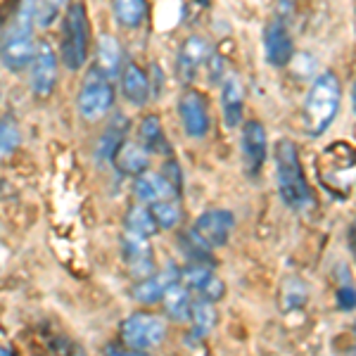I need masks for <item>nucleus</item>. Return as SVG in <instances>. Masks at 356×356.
<instances>
[{"label": "nucleus", "mask_w": 356, "mask_h": 356, "mask_svg": "<svg viewBox=\"0 0 356 356\" xmlns=\"http://www.w3.org/2000/svg\"><path fill=\"white\" fill-rule=\"evenodd\" d=\"M33 26H36L33 0H22L13 24L5 29L3 38H0V62L8 72L22 74L31 67L38 48L36 38H33Z\"/></svg>", "instance_id": "1"}, {"label": "nucleus", "mask_w": 356, "mask_h": 356, "mask_svg": "<svg viewBox=\"0 0 356 356\" xmlns=\"http://www.w3.org/2000/svg\"><path fill=\"white\" fill-rule=\"evenodd\" d=\"M340 97L342 88L335 74L323 72L321 76H316L312 83L307 100H304V112H302V124L307 136H323L330 129V124L335 122L337 112H340Z\"/></svg>", "instance_id": "2"}, {"label": "nucleus", "mask_w": 356, "mask_h": 356, "mask_svg": "<svg viewBox=\"0 0 356 356\" xmlns=\"http://www.w3.org/2000/svg\"><path fill=\"white\" fill-rule=\"evenodd\" d=\"M275 186H278V195L285 202V207L295 211H304L312 204V191L304 178L300 152H297L292 140H280L275 145Z\"/></svg>", "instance_id": "3"}, {"label": "nucleus", "mask_w": 356, "mask_h": 356, "mask_svg": "<svg viewBox=\"0 0 356 356\" xmlns=\"http://www.w3.org/2000/svg\"><path fill=\"white\" fill-rule=\"evenodd\" d=\"M90 22L83 3H72L62 19L60 31V60L69 72H79L88 62Z\"/></svg>", "instance_id": "4"}, {"label": "nucleus", "mask_w": 356, "mask_h": 356, "mask_svg": "<svg viewBox=\"0 0 356 356\" xmlns=\"http://www.w3.org/2000/svg\"><path fill=\"white\" fill-rule=\"evenodd\" d=\"M354 171L356 152L347 143H332L328 150H323V154L316 159V174H318L323 188L332 195H340V197L352 191Z\"/></svg>", "instance_id": "5"}, {"label": "nucleus", "mask_w": 356, "mask_h": 356, "mask_svg": "<svg viewBox=\"0 0 356 356\" xmlns=\"http://www.w3.org/2000/svg\"><path fill=\"white\" fill-rule=\"evenodd\" d=\"M164 337H166L164 321L152 314H143V312L131 314L119 325V340L136 354L150 352V349L159 347L164 342Z\"/></svg>", "instance_id": "6"}, {"label": "nucleus", "mask_w": 356, "mask_h": 356, "mask_svg": "<svg viewBox=\"0 0 356 356\" xmlns=\"http://www.w3.org/2000/svg\"><path fill=\"white\" fill-rule=\"evenodd\" d=\"M114 83L105 76L88 72V76L83 79L81 88L76 95V110L81 114L83 122L95 124L102 117H107L114 105Z\"/></svg>", "instance_id": "7"}, {"label": "nucleus", "mask_w": 356, "mask_h": 356, "mask_svg": "<svg viewBox=\"0 0 356 356\" xmlns=\"http://www.w3.org/2000/svg\"><path fill=\"white\" fill-rule=\"evenodd\" d=\"M29 86L31 93L36 97H48L53 95L57 86V74H60V55L53 50V45L48 41H41L33 55V62L29 67Z\"/></svg>", "instance_id": "8"}, {"label": "nucleus", "mask_w": 356, "mask_h": 356, "mask_svg": "<svg viewBox=\"0 0 356 356\" xmlns=\"http://www.w3.org/2000/svg\"><path fill=\"white\" fill-rule=\"evenodd\" d=\"M240 152H243V164L250 176H257L264 169L268 152V138L266 129L259 122H247L243 126V138H240Z\"/></svg>", "instance_id": "9"}, {"label": "nucleus", "mask_w": 356, "mask_h": 356, "mask_svg": "<svg viewBox=\"0 0 356 356\" xmlns=\"http://www.w3.org/2000/svg\"><path fill=\"white\" fill-rule=\"evenodd\" d=\"M122 257L134 278H145V275L154 273V252L150 238L145 235L126 231L122 235Z\"/></svg>", "instance_id": "10"}, {"label": "nucleus", "mask_w": 356, "mask_h": 356, "mask_svg": "<svg viewBox=\"0 0 356 356\" xmlns=\"http://www.w3.org/2000/svg\"><path fill=\"white\" fill-rule=\"evenodd\" d=\"M233 228H235L233 211H228V209H209V211H204V214L197 216L193 231L197 233L202 240H207V243H209L216 250V247H223V245L228 243Z\"/></svg>", "instance_id": "11"}, {"label": "nucleus", "mask_w": 356, "mask_h": 356, "mask_svg": "<svg viewBox=\"0 0 356 356\" xmlns=\"http://www.w3.org/2000/svg\"><path fill=\"white\" fill-rule=\"evenodd\" d=\"M211 45L200 36H191L186 43L181 45L176 57V74L183 83H191L200 74V69L207 67V62L211 60Z\"/></svg>", "instance_id": "12"}, {"label": "nucleus", "mask_w": 356, "mask_h": 356, "mask_svg": "<svg viewBox=\"0 0 356 356\" xmlns=\"http://www.w3.org/2000/svg\"><path fill=\"white\" fill-rule=\"evenodd\" d=\"M178 117H181L183 131L191 138H204L209 131V112L207 100L197 90H186L178 100Z\"/></svg>", "instance_id": "13"}, {"label": "nucleus", "mask_w": 356, "mask_h": 356, "mask_svg": "<svg viewBox=\"0 0 356 356\" xmlns=\"http://www.w3.org/2000/svg\"><path fill=\"white\" fill-rule=\"evenodd\" d=\"M181 283L191 292H197L200 297L209 302H219L223 297V283L214 275L209 264H188L181 271Z\"/></svg>", "instance_id": "14"}, {"label": "nucleus", "mask_w": 356, "mask_h": 356, "mask_svg": "<svg viewBox=\"0 0 356 356\" xmlns=\"http://www.w3.org/2000/svg\"><path fill=\"white\" fill-rule=\"evenodd\" d=\"M181 280V273L176 271L174 266L164 268V271H157V273H150L145 278H138L131 288V297L138 302V304H157L162 302L164 292L171 288L174 283Z\"/></svg>", "instance_id": "15"}, {"label": "nucleus", "mask_w": 356, "mask_h": 356, "mask_svg": "<svg viewBox=\"0 0 356 356\" xmlns=\"http://www.w3.org/2000/svg\"><path fill=\"white\" fill-rule=\"evenodd\" d=\"M264 53L273 67L290 65V60L295 57V43H292V36L283 22L275 19L264 29Z\"/></svg>", "instance_id": "16"}, {"label": "nucleus", "mask_w": 356, "mask_h": 356, "mask_svg": "<svg viewBox=\"0 0 356 356\" xmlns=\"http://www.w3.org/2000/svg\"><path fill=\"white\" fill-rule=\"evenodd\" d=\"M124 69V55H122V45L110 33H102L95 43V55H93V67L90 72L97 76H105L114 81V79L122 74Z\"/></svg>", "instance_id": "17"}, {"label": "nucleus", "mask_w": 356, "mask_h": 356, "mask_svg": "<svg viewBox=\"0 0 356 356\" xmlns=\"http://www.w3.org/2000/svg\"><path fill=\"white\" fill-rule=\"evenodd\" d=\"M119 86H122L124 100L131 102L134 107H145L147 100L152 97L150 79L136 62H126L124 65L122 74H119Z\"/></svg>", "instance_id": "18"}, {"label": "nucleus", "mask_w": 356, "mask_h": 356, "mask_svg": "<svg viewBox=\"0 0 356 356\" xmlns=\"http://www.w3.org/2000/svg\"><path fill=\"white\" fill-rule=\"evenodd\" d=\"M134 193L138 197V202L143 204H152L159 200H181V195L176 193V188L169 183L162 171L154 174V171H143L140 176H136L134 183Z\"/></svg>", "instance_id": "19"}, {"label": "nucleus", "mask_w": 356, "mask_h": 356, "mask_svg": "<svg viewBox=\"0 0 356 356\" xmlns=\"http://www.w3.org/2000/svg\"><path fill=\"white\" fill-rule=\"evenodd\" d=\"M126 134H129V119L124 114H117L112 119L110 126L102 131V136L97 138V145H95V162L100 166H114V157H117L119 147L124 145Z\"/></svg>", "instance_id": "20"}, {"label": "nucleus", "mask_w": 356, "mask_h": 356, "mask_svg": "<svg viewBox=\"0 0 356 356\" xmlns=\"http://www.w3.org/2000/svg\"><path fill=\"white\" fill-rule=\"evenodd\" d=\"M150 166V152L134 140H124V145L119 147L117 157H114V169L122 176H140L143 171H147Z\"/></svg>", "instance_id": "21"}, {"label": "nucleus", "mask_w": 356, "mask_h": 356, "mask_svg": "<svg viewBox=\"0 0 356 356\" xmlns=\"http://www.w3.org/2000/svg\"><path fill=\"white\" fill-rule=\"evenodd\" d=\"M221 110H223V122H226L228 129H238L240 122H243L245 95H243V83H240L235 76L223 81Z\"/></svg>", "instance_id": "22"}, {"label": "nucleus", "mask_w": 356, "mask_h": 356, "mask_svg": "<svg viewBox=\"0 0 356 356\" xmlns=\"http://www.w3.org/2000/svg\"><path fill=\"white\" fill-rule=\"evenodd\" d=\"M193 292L186 288V285L178 280V283L171 285L169 290L164 292L162 302H164V312L171 321L176 323H183V321H191V312H193Z\"/></svg>", "instance_id": "23"}, {"label": "nucleus", "mask_w": 356, "mask_h": 356, "mask_svg": "<svg viewBox=\"0 0 356 356\" xmlns=\"http://www.w3.org/2000/svg\"><path fill=\"white\" fill-rule=\"evenodd\" d=\"M138 143L150 154H166L169 152V140L164 136L162 122L157 114H147L138 124Z\"/></svg>", "instance_id": "24"}, {"label": "nucleus", "mask_w": 356, "mask_h": 356, "mask_svg": "<svg viewBox=\"0 0 356 356\" xmlns=\"http://www.w3.org/2000/svg\"><path fill=\"white\" fill-rule=\"evenodd\" d=\"M216 323V312H214V302L204 300V297H195L193 300V312H191V335L193 340L202 342L207 340V335L211 332Z\"/></svg>", "instance_id": "25"}, {"label": "nucleus", "mask_w": 356, "mask_h": 356, "mask_svg": "<svg viewBox=\"0 0 356 356\" xmlns=\"http://www.w3.org/2000/svg\"><path fill=\"white\" fill-rule=\"evenodd\" d=\"M126 231L138 233V235H145V238H152L154 233H159L157 219H154L150 204H136L126 211V219H124Z\"/></svg>", "instance_id": "26"}, {"label": "nucleus", "mask_w": 356, "mask_h": 356, "mask_svg": "<svg viewBox=\"0 0 356 356\" xmlns=\"http://www.w3.org/2000/svg\"><path fill=\"white\" fill-rule=\"evenodd\" d=\"M114 19L124 29H138L147 17L145 0H112Z\"/></svg>", "instance_id": "27"}, {"label": "nucleus", "mask_w": 356, "mask_h": 356, "mask_svg": "<svg viewBox=\"0 0 356 356\" xmlns=\"http://www.w3.org/2000/svg\"><path fill=\"white\" fill-rule=\"evenodd\" d=\"M178 240H181V243H178L181 245V252L186 254V259H191V264H209L211 266V259H214V257H211V250H214V247L207 243V240L200 238L193 228L188 233H183Z\"/></svg>", "instance_id": "28"}, {"label": "nucleus", "mask_w": 356, "mask_h": 356, "mask_svg": "<svg viewBox=\"0 0 356 356\" xmlns=\"http://www.w3.org/2000/svg\"><path fill=\"white\" fill-rule=\"evenodd\" d=\"M19 145H22V131L17 119L0 117V159L15 154Z\"/></svg>", "instance_id": "29"}, {"label": "nucleus", "mask_w": 356, "mask_h": 356, "mask_svg": "<svg viewBox=\"0 0 356 356\" xmlns=\"http://www.w3.org/2000/svg\"><path fill=\"white\" fill-rule=\"evenodd\" d=\"M176 202L178 200H159V202L150 204L159 231H171V228L178 226V221H181V207Z\"/></svg>", "instance_id": "30"}, {"label": "nucleus", "mask_w": 356, "mask_h": 356, "mask_svg": "<svg viewBox=\"0 0 356 356\" xmlns=\"http://www.w3.org/2000/svg\"><path fill=\"white\" fill-rule=\"evenodd\" d=\"M69 0H33V15H36V24L48 29L60 19L62 10L67 8Z\"/></svg>", "instance_id": "31"}, {"label": "nucleus", "mask_w": 356, "mask_h": 356, "mask_svg": "<svg viewBox=\"0 0 356 356\" xmlns=\"http://www.w3.org/2000/svg\"><path fill=\"white\" fill-rule=\"evenodd\" d=\"M283 302L288 309H300L307 302V288L300 280H288L283 288Z\"/></svg>", "instance_id": "32"}, {"label": "nucleus", "mask_w": 356, "mask_h": 356, "mask_svg": "<svg viewBox=\"0 0 356 356\" xmlns=\"http://www.w3.org/2000/svg\"><path fill=\"white\" fill-rule=\"evenodd\" d=\"M162 174L169 178V183L176 188V193L181 195L183 193V174H181V169H178V164L174 162V159H169V162L164 164Z\"/></svg>", "instance_id": "33"}, {"label": "nucleus", "mask_w": 356, "mask_h": 356, "mask_svg": "<svg viewBox=\"0 0 356 356\" xmlns=\"http://www.w3.org/2000/svg\"><path fill=\"white\" fill-rule=\"evenodd\" d=\"M337 307L344 309V312H352L356 307V290L349 288V285H344V288L337 290Z\"/></svg>", "instance_id": "34"}, {"label": "nucleus", "mask_w": 356, "mask_h": 356, "mask_svg": "<svg viewBox=\"0 0 356 356\" xmlns=\"http://www.w3.org/2000/svg\"><path fill=\"white\" fill-rule=\"evenodd\" d=\"M10 354H13V349L5 347V344H0V356H10Z\"/></svg>", "instance_id": "35"}, {"label": "nucleus", "mask_w": 356, "mask_h": 356, "mask_svg": "<svg viewBox=\"0 0 356 356\" xmlns=\"http://www.w3.org/2000/svg\"><path fill=\"white\" fill-rule=\"evenodd\" d=\"M352 247H354V254H356V221L352 226Z\"/></svg>", "instance_id": "36"}, {"label": "nucleus", "mask_w": 356, "mask_h": 356, "mask_svg": "<svg viewBox=\"0 0 356 356\" xmlns=\"http://www.w3.org/2000/svg\"><path fill=\"white\" fill-rule=\"evenodd\" d=\"M352 105H354V114H356V81H354V90H352Z\"/></svg>", "instance_id": "37"}, {"label": "nucleus", "mask_w": 356, "mask_h": 356, "mask_svg": "<svg viewBox=\"0 0 356 356\" xmlns=\"http://www.w3.org/2000/svg\"><path fill=\"white\" fill-rule=\"evenodd\" d=\"M0 100H3V81H0Z\"/></svg>", "instance_id": "38"}, {"label": "nucleus", "mask_w": 356, "mask_h": 356, "mask_svg": "<svg viewBox=\"0 0 356 356\" xmlns=\"http://www.w3.org/2000/svg\"><path fill=\"white\" fill-rule=\"evenodd\" d=\"M354 342H356V325H354Z\"/></svg>", "instance_id": "39"}, {"label": "nucleus", "mask_w": 356, "mask_h": 356, "mask_svg": "<svg viewBox=\"0 0 356 356\" xmlns=\"http://www.w3.org/2000/svg\"><path fill=\"white\" fill-rule=\"evenodd\" d=\"M202 3H207V0H202Z\"/></svg>", "instance_id": "40"}]
</instances>
